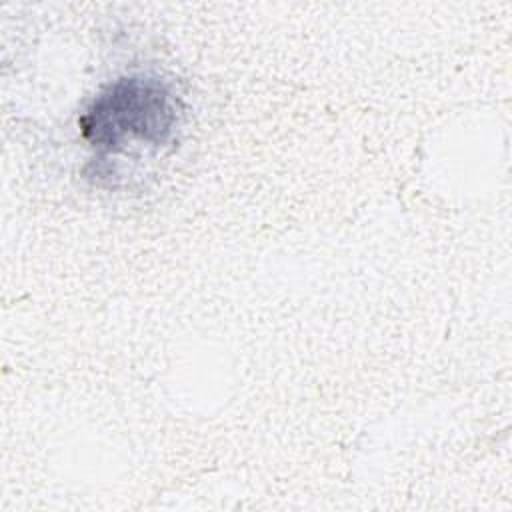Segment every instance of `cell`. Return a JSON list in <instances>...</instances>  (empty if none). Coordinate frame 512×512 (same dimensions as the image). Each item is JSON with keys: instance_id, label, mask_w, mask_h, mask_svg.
I'll return each mask as SVG.
<instances>
[{"instance_id": "cell-1", "label": "cell", "mask_w": 512, "mask_h": 512, "mask_svg": "<svg viewBox=\"0 0 512 512\" xmlns=\"http://www.w3.org/2000/svg\"><path fill=\"white\" fill-rule=\"evenodd\" d=\"M180 106L172 88L156 76H126L94 96L78 124L96 150L120 152L128 146L162 148L172 142Z\"/></svg>"}]
</instances>
